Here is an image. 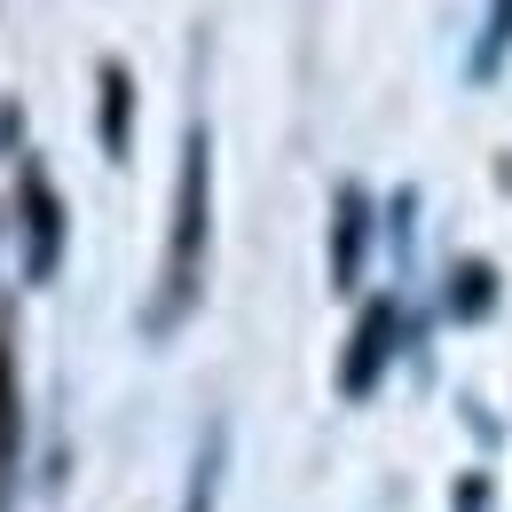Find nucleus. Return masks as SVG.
<instances>
[{"label":"nucleus","mask_w":512,"mask_h":512,"mask_svg":"<svg viewBox=\"0 0 512 512\" xmlns=\"http://www.w3.org/2000/svg\"><path fill=\"white\" fill-rule=\"evenodd\" d=\"M386 339H394V308H371V316H363V331H355V355H347V371H339V386H347V394H363V386L379 379Z\"/></svg>","instance_id":"nucleus-3"},{"label":"nucleus","mask_w":512,"mask_h":512,"mask_svg":"<svg viewBox=\"0 0 512 512\" xmlns=\"http://www.w3.org/2000/svg\"><path fill=\"white\" fill-rule=\"evenodd\" d=\"M355 260H363V197H339V237H331V276L355 284Z\"/></svg>","instance_id":"nucleus-5"},{"label":"nucleus","mask_w":512,"mask_h":512,"mask_svg":"<svg viewBox=\"0 0 512 512\" xmlns=\"http://www.w3.org/2000/svg\"><path fill=\"white\" fill-rule=\"evenodd\" d=\"M103 87H111V95H103V103H111V119H103V134H111V150H119V142H127V71H111Z\"/></svg>","instance_id":"nucleus-7"},{"label":"nucleus","mask_w":512,"mask_h":512,"mask_svg":"<svg viewBox=\"0 0 512 512\" xmlns=\"http://www.w3.org/2000/svg\"><path fill=\"white\" fill-rule=\"evenodd\" d=\"M0 142H8V103H0Z\"/></svg>","instance_id":"nucleus-8"},{"label":"nucleus","mask_w":512,"mask_h":512,"mask_svg":"<svg viewBox=\"0 0 512 512\" xmlns=\"http://www.w3.org/2000/svg\"><path fill=\"white\" fill-rule=\"evenodd\" d=\"M24 449V402H16V363H8V331H0V473Z\"/></svg>","instance_id":"nucleus-4"},{"label":"nucleus","mask_w":512,"mask_h":512,"mask_svg":"<svg viewBox=\"0 0 512 512\" xmlns=\"http://www.w3.org/2000/svg\"><path fill=\"white\" fill-rule=\"evenodd\" d=\"M24 276L32 284H48L56 276V260H64V205H56V182L40 174V166H24Z\"/></svg>","instance_id":"nucleus-2"},{"label":"nucleus","mask_w":512,"mask_h":512,"mask_svg":"<svg viewBox=\"0 0 512 512\" xmlns=\"http://www.w3.org/2000/svg\"><path fill=\"white\" fill-rule=\"evenodd\" d=\"M205 229H213V150H205V127H190V142H182V182H174V237H166V284H158L150 331H174V323L190 316L197 284H205Z\"/></svg>","instance_id":"nucleus-1"},{"label":"nucleus","mask_w":512,"mask_h":512,"mask_svg":"<svg viewBox=\"0 0 512 512\" xmlns=\"http://www.w3.org/2000/svg\"><path fill=\"white\" fill-rule=\"evenodd\" d=\"M213 481H221V434L205 442V457H197L190 473V497H182V512H213Z\"/></svg>","instance_id":"nucleus-6"}]
</instances>
